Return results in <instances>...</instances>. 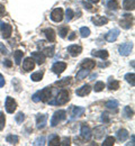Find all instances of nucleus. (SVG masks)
<instances>
[{
    "label": "nucleus",
    "instance_id": "b1692460",
    "mask_svg": "<svg viewBox=\"0 0 135 146\" xmlns=\"http://www.w3.org/2000/svg\"><path fill=\"white\" fill-rule=\"evenodd\" d=\"M59 144H60V138H59L58 135H55V134L51 135L49 138V146H55Z\"/></svg>",
    "mask_w": 135,
    "mask_h": 146
},
{
    "label": "nucleus",
    "instance_id": "6e6552de",
    "mask_svg": "<svg viewBox=\"0 0 135 146\" xmlns=\"http://www.w3.org/2000/svg\"><path fill=\"white\" fill-rule=\"evenodd\" d=\"M51 19H52L53 21H55V23L62 21V19H63V10H62L61 8L54 9V10L52 11V14H51Z\"/></svg>",
    "mask_w": 135,
    "mask_h": 146
},
{
    "label": "nucleus",
    "instance_id": "6ab92c4d",
    "mask_svg": "<svg viewBox=\"0 0 135 146\" xmlns=\"http://www.w3.org/2000/svg\"><path fill=\"white\" fill-rule=\"evenodd\" d=\"M116 137L120 141V142H124L126 141V138L128 137V131L126 129H119L117 133H116Z\"/></svg>",
    "mask_w": 135,
    "mask_h": 146
},
{
    "label": "nucleus",
    "instance_id": "2eb2a0df",
    "mask_svg": "<svg viewBox=\"0 0 135 146\" xmlns=\"http://www.w3.org/2000/svg\"><path fill=\"white\" fill-rule=\"evenodd\" d=\"M32 58L37 63V64H43L45 62V55L43 53H39V52H34L32 53Z\"/></svg>",
    "mask_w": 135,
    "mask_h": 146
},
{
    "label": "nucleus",
    "instance_id": "2f4dec72",
    "mask_svg": "<svg viewBox=\"0 0 135 146\" xmlns=\"http://www.w3.org/2000/svg\"><path fill=\"white\" fill-rule=\"evenodd\" d=\"M43 54L45 55V56H50V57H52V56L54 55V45H52L51 47H46V48H44Z\"/></svg>",
    "mask_w": 135,
    "mask_h": 146
},
{
    "label": "nucleus",
    "instance_id": "423d86ee",
    "mask_svg": "<svg viewBox=\"0 0 135 146\" xmlns=\"http://www.w3.org/2000/svg\"><path fill=\"white\" fill-rule=\"evenodd\" d=\"M0 31H1V34L3 38H9L11 35V32H13V27L8 24H1L0 25Z\"/></svg>",
    "mask_w": 135,
    "mask_h": 146
},
{
    "label": "nucleus",
    "instance_id": "9b49d317",
    "mask_svg": "<svg viewBox=\"0 0 135 146\" xmlns=\"http://www.w3.org/2000/svg\"><path fill=\"white\" fill-rule=\"evenodd\" d=\"M39 98H41V100L43 102H47L49 99L51 98V88L50 87H46L42 91H39Z\"/></svg>",
    "mask_w": 135,
    "mask_h": 146
},
{
    "label": "nucleus",
    "instance_id": "393cba45",
    "mask_svg": "<svg viewBox=\"0 0 135 146\" xmlns=\"http://www.w3.org/2000/svg\"><path fill=\"white\" fill-rule=\"evenodd\" d=\"M6 141H7V143H9L11 145H15V144H17L19 142V138L16 135H8L7 138H6Z\"/></svg>",
    "mask_w": 135,
    "mask_h": 146
},
{
    "label": "nucleus",
    "instance_id": "4be33fe9",
    "mask_svg": "<svg viewBox=\"0 0 135 146\" xmlns=\"http://www.w3.org/2000/svg\"><path fill=\"white\" fill-rule=\"evenodd\" d=\"M123 7L126 10H133L135 7V0H123Z\"/></svg>",
    "mask_w": 135,
    "mask_h": 146
},
{
    "label": "nucleus",
    "instance_id": "603ef678",
    "mask_svg": "<svg viewBox=\"0 0 135 146\" xmlns=\"http://www.w3.org/2000/svg\"><path fill=\"white\" fill-rule=\"evenodd\" d=\"M5 86V78L2 76V74H0V88Z\"/></svg>",
    "mask_w": 135,
    "mask_h": 146
},
{
    "label": "nucleus",
    "instance_id": "5701e85b",
    "mask_svg": "<svg viewBox=\"0 0 135 146\" xmlns=\"http://www.w3.org/2000/svg\"><path fill=\"white\" fill-rule=\"evenodd\" d=\"M105 133H106V128L104 127V126H99V127H96L95 128V136H96V138H101L104 135H105Z\"/></svg>",
    "mask_w": 135,
    "mask_h": 146
},
{
    "label": "nucleus",
    "instance_id": "bb28decb",
    "mask_svg": "<svg viewBox=\"0 0 135 146\" xmlns=\"http://www.w3.org/2000/svg\"><path fill=\"white\" fill-rule=\"evenodd\" d=\"M106 6L109 9H112V10H117L119 8V5H118V2L116 0H108L107 3H106Z\"/></svg>",
    "mask_w": 135,
    "mask_h": 146
},
{
    "label": "nucleus",
    "instance_id": "39448f33",
    "mask_svg": "<svg viewBox=\"0 0 135 146\" xmlns=\"http://www.w3.org/2000/svg\"><path fill=\"white\" fill-rule=\"evenodd\" d=\"M133 25V16L131 15H124V18L120 20V26L125 29L131 28Z\"/></svg>",
    "mask_w": 135,
    "mask_h": 146
},
{
    "label": "nucleus",
    "instance_id": "6e6d98bb",
    "mask_svg": "<svg viewBox=\"0 0 135 146\" xmlns=\"http://www.w3.org/2000/svg\"><path fill=\"white\" fill-rule=\"evenodd\" d=\"M88 1H90V2H92V3H97L99 0H88Z\"/></svg>",
    "mask_w": 135,
    "mask_h": 146
},
{
    "label": "nucleus",
    "instance_id": "de8ad7c7",
    "mask_svg": "<svg viewBox=\"0 0 135 146\" xmlns=\"http://www.w3.org/2000/svg\"><path fill=\"white\" fill-rule=\"evenodd\" d=\"M0 52H1L2 54H8L7 48H6V47H5V45H3V44H1V43H0Z\"/></svg>",
    "mask_w": 135,
    "mask_h": 146
},
{
    "label": "nucleus",
    "instance_id": "9d476101",
    "mask_svg": "<svg viewBox=\"0 0 135 146\" xmlns=\"http://www.w3.org/2000/svg\"><path fill=\"white\" fill-rule=\"evenodd\" d=\"M119 35V29L118 28H113L112 31H109L106 35V40L109 43H113L117 39V37Z\"/></svg>",
    "mask_w": 135,
    "mask_h": 146
},
{
    "label": "nucleus",
    "instance_id": "ea45409f",
    "mask_svg": "<svg viewBox=\"0 0 135 146\" xmlns=\"http://www.w3.org/2000/svg\"><path fill=\"white\" fill-rule=\"evenodd\" d=\"M65 19H67V21H70L71 19L73 18V16H74V13H73V10L72 9H67V11H65Z\"/></svg>",
    "mask_w": 135,
    "mask_h": 146
},
{
    "label": "nucleus",
    "instance_id": "09e8293b",
    "mask_svg": "<svg viewBox=\"0 0 135 146\" xmlns=\"http://www.w3.org/2000/svg\"><path fill=\"white\" fill-rule=\"evenodd\" d=\"M6 15V9H5V6H2L0 3V17H3Z\"/></svg>",
    "mask_w": 135,
    "mask_h": 146
},
{
    "label": "nucleus",
    "instance_id": "c85d7f7f",
    "mask_svg": "<svg viewBox=\"0 0 135 146\" xmlns=\"http://www.w3.org/2000/svg\"><path fill=\"white\" fill-rule=\"evenodd\" d=\"M88 74H89V71H88V70H86V69L80 70V71L77 73V80H78V81H80V80L84 79V78H86Z\"/></svg>",
    "mask_w": 135,
    "mask_h": 146
},
{
    "label": "nucleus",
    "instance_id": "79ce46f5",
    "mask_svg": "<svg viewBox=\"0 0 135 146\" xmlns=\"http://www.w3.org/2000/svg\"><path fill=\"white\" fill-rule=\"evenodd\" d=\"M5 124H6V118H5V115L2 111H0V130H2L5 127Z\"/></svg>",
    "mask_w": 135,
    "mask_h": 146
},
{
    "label": "nucleus",
    "instance_id": "37998d69",
    "mask_svg": "<svg viewBox=\"0 0 135 146\" xmlns=\"http://www.w3.org/2000/svg\"><path fill=\"white\" fill-rule=\"evenodd\" d=\"M15 119H16V121H17L18 124H21V123L24 121V119H25V115H24L23 112H18V113L16 115Z\"/></svg>",
    "mask_w": 135,
    "mask_h": 146
},
{
    "label": "nucleus",
    "instance_id": "c9c22d12",
    "mask_svg": "<svg viewBox=\"0 0 135 146\" xmlns=\"http://www.w3.org/2000/svg\"><path fill=\"white\" fill-rule=\"evenodd\" d=\"M114 144H115V138L112 137V136H109V137H107V138L105 139L102 146H113Z\"/></svg>",
    "mask_w": 135,
    "mask_h": 146
},
{
    "label": "nucleus",
    "instance_id": "412c9836",
    "mask_svg": "<svg viewBox=\"0 0 135 146\" xmlns=\"http://www.w3.org/2000/svg\"><path fill=\"white\" fill-rule=\"evenodd\" d=\"M71 76H67V78H63L62 80H60L58 82H55V86L61 87V88H64V87H68L70 83H71Z\"/></svg>",
    "mask_w": 135,
    "mask_h": 146
},
{
    "label": "nucleus",
    "instance_id": "a19ab883",
    "mask_svg": "<svg viewBox=\"0 0 135 146\" xmlns=\"http://www.w3.org/2000/svg\"><path fill=\"white\" fill-rule=\"evenodd\" d=\"M104 88H105V84H104V82H100V81H99V82H97L96 84H95V88H94V90H95L96 92H100L101 90H102V89H104Z\"/></svg>",
    "mask_w": 135,
    "mask_h": 146
},
{
    "label": "nucleus",
    "instance_id": "ddd939ff",
    "mask_svg": "<svg viewBox=\"0 0 135 146\" xmlns=\"http://www.w3.org/2000/svg\"><path fill=\"white\" fill-rule=\"evenodd\" d=\"M46 121H47V115H37L36 116V123H37V128L41 129V128H44L45 125H46Z\"/></svg>",
    "mask_w": 135,
    "mask_h": 146
},
{
    "label": "nucleus",
    "instance_id": "c756f323",
    "mask_svg": "<svg viewBox=\"0 0 135 146\" xmlns=\"http://www.w3.org/2000/svg\"><path fill=\"white\" fill-rule=\"evenodd\" d=\"M23 55L24 53L21 52V51H16L15 53H14V57H15V63L17 64V65H19L20 62H21V58H23Z\"/></svg>",
    "mask_w": 135,
    "mask_h": 146
},
{
    "label": "nucleus",
    "instance_id": "1a4fd4ad",
    "mask_svg": "<svg viewBox=\"0 0 135 146\" xmlns=\"http://www.w3.org/2000/svg\"><path fill=\"white\" fill-rule=\"evenodd\" d=\"M80 134H81V137H82L83 139H86V141H89V139L92 137V131H91L90 127L87 126V125H83V126L81 127Z\"/></svg>",
    "mask_w": 135,
    "mask_h": 146
},
{
    "label": "nucleus",
    "instance_id": "f3484780",
    "mask_svg": "<svg viewBox=\"0 0 135 146\" xmlns=\"http://www.w3.org/2000/svg\"><path fill=\"white\" fill-rule=\"evenodd\" d=\"M81 51H82V47L79 45H71L68 47V52L70 53L71 56H78L81 53Z\"/></svg>",
    "mask_w": 135,
    "mask_h": 146
},
{
    "label": "nucleus",
    "instance_id": "a878e982",
    "mask_svg": "<svg viewBox=\"0 0 135 146\" xmlns=\"http://www.w3.org/2000/svg\"><path fill=\"white\" fill-rule=\"evenodd\" d=\"M92 55L96 56V57H100V58H107L108 57V52L105 51V50H101V51H94Z\"/></svg>",
    "mask_w": 135,
    "mask_h": 146
},
{
    "label": "nucleus",
    "instance_id": "5fc2aeb1",
    "mask_svg": "<svg viewBox=\"0 0 135 146\" xmlns=\"http://www.w3.org/2000/svg\"><path fill=\"white\" fill-rule=\"evenodd\" d=\"M74 38H76V33H71V35L69 36V39L70 40H73Z\"/></svg>",
    "mask_w": 135,
    "mask_h": 146
},
{
    "label": "nucleus",
    "instance_id": "f8f14e48",
    "mask_svg": "<svg viewBox=\"0 0 135 146\" xmlns=\"http://www.w3.org/2000/svg\"><path fill=\"white\" fill-rule=\"evenodd\" d=\"M65 68H67V64L64 62H57V63L53 64L52 71L54 73H57V74H61V73L65 70Z\"/></svg>",
    "mask_w": 135,
    "mask_h": 146
},
{
    "label": "nucleus",
    "instance_id": "473e14b6",
    "mask_svg": "<svg viewBox=\"0 0 135 146\" xmlns=\"http://www.w3.org/2000/svg\"><path fill=\"white\" fill-rule=\"evenodd\" d=\"M43 75H44V72H36V73H33L32 74V76H31V79L33 80V81H35V82H39L42 80V78H43Z\"/></svg>",
    "mask_w": 135,
    "mask_h": 146
},
{
    "label": "nucleus",
    "instance_id": "864d4df0",
    "mask_svg": "<svg viewBox=\"0 0 135 146\" xmlns=\"http://www.w3.org/2000/svg\"><path fill=\"white\" fill-rule=\"evenodd\" d=\"M3 64H5V65H6V66H8V68H10V66H11V65H13V64H11V62H10V61H9V60H6V61H5V62H3Z\"/></svg>",
    "mask_w": 135,
    "mask_h": 146
},
{
    "label": "nucleus",
    "instance_id": "0eeeda50",
    "mask_svg": "<svg viewBox=\"0 0 135 146\" xmlns=\"http://www.w3.org/2000/svg\"><path fill=\"white\" fill-rule=\"evenodd\" d=\"M35 68V61L32 57H26L23 63V70L24 71H32Z\"/></svg>",
    "mask_w": 135,
    "mask_h": 146
},
{
    "label": "nucleus",
    "instance_id": "f03ea898",
    "mask_svg": "<svg viewBox=\"0 0 135 146\" xmlns=\"http://www.w3.org/2000/svg\"><path fill=\"white\" fill-rule=\"evenodd\" d=\"M69 99H70L69 92L67 91V90H62L58 94L57 100L51 101V105H64V104H67L69 101Z\"/></svg>",
    "mask_w": 135,
    "mask_h": 146
},
{
    "label": "nucleus",
    "instance_id": "e433bc0d",
    "mask_svg": "<svg viewBox=\"0 0 135 146\" xmlns=\"http://www.w3.org/2000/svg\"><path fill=\"white\" fill-rule=\"evenodd\" d=\"M68 31H69V28H68L67 26H62V27L59 29V35L62 37V38H64V37L68 35Z\"/></svg>",
    "mask_w": 135,
    "mask_h": 146
},
{
    "label": "nucleus",
    "instance_id": "4468645a",
    "mask_svg": "<svg viewBox=\"0 0 135 146\" xmlns=\"http://www.w3.org/2000/svg\"><path fill=\"white\" fill-rule=\"evenodd\" d=\"M90 91H91V87L89 84H84L80 89H78L77 91H76V93H77L78 96H80V97H84V96L89 94Z\"/></svg>",
    "mask_w": 135,
    "mask_h": 146
},
{
    "label": "nucleus",
    "instance_id": "7c9ffc66",
    "mask_svg": "<svg viewBox=\"0 0 135 146\" xmlns=\"http://www.w3.org/2000/svg\"><path fill=\"white\" fill-rule=\"evenodd\" d=\"M108 88L110 89V90H117L118 88H119V82L118 81H116V80H109V82H108Z\"/></svg>",
    "mask_w": 135,
    "mask_h": 146
},
{
    "label": "nucleus",
    "instance_id": "4c0bfd02",
    "mask_svg": "<svg viewBox=\"0 0 135 146\" xmlns=\"http://www.w3.org/2000/svg\"><path fill=\"white\" fill-rule=\"evenodd\" d=\"M133 110L131 109V107H125L124 108V116L126 117V118H132L133 117Z\"/></svg>",
    "mask_w": 135,
    "mask_h": 146
},
{
    "label": "nucleus",
    "instance_id": "8fccbe9b",
    "mask_svg": "<svg viewBox=\"0 0 135 146\" xmlns=\"http://www.w3.org/2000/svg\"><path fill=\"white\" fill-rule=\"evenodd\" d=\"M60 144H61V145H63V146L70 145V138H69V137H68V138L65 137V138L63 139V142H62V143H60Z\"/></svg>",
    "mask_w": 135,
    "mask_h": 146
},
{
    "label": "nucleus",
    "instance_id": "dca6fc26",
    "mask_svg": "<svg viewBox=\"0 0 135 146\" xmlns=\"http://www.w3.org/2000/svg\"><path fill=\"white\" fill-rule=\"evenodd\" d=\"M95 65H96V63H95V61H92L91 58H86V60H83L82 63H81V66H82L83 69H86V70H92V69L95 68Z\"/></svg>",
    "mask_w": 135,
    "mask_h": 146
},
{
    "label": "nucleus",
    "instance_id": "cd10ccee",
    "mask_svg": "<svg viewBox=\"0 0 135 146\" xmlns=\"http://www.w3.org/2000/svg\"><path fill=\"white\" fill-rule=\"evenodd\" d=\"M84 112V108L82 107H73L72 108V116L73 117H80Z\"/></svg>",
    "mask_w": 135,
    "mask_h": 146
},
{
    "label": "nucleus",
    "instance_id": "a211bd4d",
    "mask_svg": "<svg viewBox=\"0 0 135 146\" xmlns=\"http://www.w3.org/2000/svg\"><path fill=\"white\" fill-rule=\"evenodd\" d=\"M91 21L96 25V26H102L105 24H107V18L106 17H101V16H95L91 18Z\"/></svg>",
    "mask_w": 135,
    "mask_h": 146
},
{
    "label": "nucleus",
    "instance_id": "a18cd8bd",
    "mask_svg": "<svg viewBox=\"0 0 135 146\" xmlns=\"http://www.w3.org/2000/svg\"><path fill=\"white\" fill-rule=\"evenodd\" d=\"M101 121H104V123H109V116H108V113H106V112H104L102 115H101Z\"/></svg>",
    "mask_w": 135,
    "mask_h": 146
},
{
    "label": "nucleus",
    "instance_id": "3c124183",
    "mask_svg": "<svg viewBox=\"0 0 135 146\" xmlns=\"http://www.w3.org/2000/svg\"><path fill=\"white\" fill-rule=\"evenodd\" d=\"M82 5H83V7H86L88 10H92V6H91L90 3H88V2H84V1H83V2H82Z\"/></svg>",
    "mask_w": 135,
    "mask_h": 146
},
{
    "label": "nucleus",
    "instance_id": "aec40b11",
    "mask_svg": "<svg viewBox=\"0 0 135 146\" xmlns=\"http://www.w3.org/2000/svg\"><path fill=\"white\" fill-rule=\"evenodd\" d=\"M44 34H45V36H46L49 42H54L55 40V33H54V31L52 28L44 29Z\"/></svg>",
    "mask_w": 135,
    "mask_h": 146
},
{
    "label": "nucleus",
    "instance_id": "f704fd0d",
    "mask_svg": "<svg viewBox=\"0 0 135 146\" xmlns=\"http://www.w3.org/2000/svg\"><path fill=\"white\" fill-rule=\"evenodd\" d=\"M134 78H135V74L134 73H127L126 75H125V80L128 82V83H131L132 86H134L135 82H134Z\"/></svg>",
    "mask_w": 135,
    "mask_h": 146
},
{
    "label": "nucleus",
    "instance_id": "72a5a7b5",
    "mask_svg": "<svg viewBox=\"0 0 135 146\" xmlns=\"http://www.w3.org/2000/svg\"><path fill=\"white\" fill-rule=\"evenodd\" d=\"M106 107L108 109H116L118 107V101L117 100H109L106 102Z\"/></svg>",
    "mask_w": 135,
    "mask_h": 146
},
{
    "label": "nucleus",
    "instance_id": "58836bf2",
    "mask_svg": "<svg viewBox=\"0 0 135 146\" xmlns=\"http://www.w3.org/2000/svg\"><path fill=\"white\" fill-rule=\"evenodd\" d=\"M80 34L82 37H88L90 35V29L88 27H81L80 28Z\"/></svg>",
    "mask_w": 135,
    "mask_h": 146
},
{
    "label": "nucleus",
    "instance_id": "49530a36",
    "mask_svg": "<svg viewBox=\"0 0 135 146\" xmlns=\"http://www.w3.org/2000/svg\"><path fill=\"white\" fill-rule=\"evenodd\" d=\"M32 99H33V101H34V102H39V101H41V98H39V91L36 92V93L32 97Z\"/></svg>",
    "mask_w": 135,
    "mask_h": 146
},
{
    "label": "nucleus",
    "instance_id": "c03bdc74",
    "mask_svg": "<svg viewBox=\"0 0 135 146\" xmlns=\"http://www.w3.org/2000/svg\"><path fill=\"white\" fill-rule=\"evenodd\" d=\"M44 143H45V138L43 137V136H41V137H39V138H36L35 139V142H34V145H36V146H42V145H44Z\"/></svg>",
    "mask_w": 135,
    "mask_h": 146
},
{
    "label": "nucleus",
    "instance_id": "20e7f679",
    "mask_svg": "<svg viewBox=\"0 0 135 146\" xmlns=\"http://www.w3.org/2000/svg\"><path fill=\"white\" fill-rule=\"evenodd\" d=\"M6 110H7V112H9V113H13L16 108H17V104H16V101L11 98V97H7V99H6Z\"/></svg>",
    "mask_w": 135,
    "mask_h": 146
},
{
    "label": "nucleus",
    "instance_id": "f257e3e1",
    "mask_svg": "<svg viewBox=\"0 0 135 146\" xmlns=\"http://www.w3.org/2000/svg\"><path fill=\"white\" fill-rule=\"evenodd\" d=\"M67 117V112L65 110H58L54 112V115L52 116V119H51V126L55 127L57 125H59V123H61L62 120H64Z\"/></svg>",
    "mask_w": 135,
    "mask_h": 146
},
{
    "label": "nucleus",
    "instance_id": "7ed1b4c3",
    "mask_svg": "<svg viewBox=\"0 0 135 146\" xmlns=\"http://www.w3.org/2000/svg\"><path fill=\"white\" fill-rule=\"evenodd\" d=\"M132 50H133V44L132 43H125V44H122L118 47L119 54L123 55V56H127V55L132 52Z\"/></svg>",
    "mask_w": 135,
    "mask_h": 146
}]
</instances>
